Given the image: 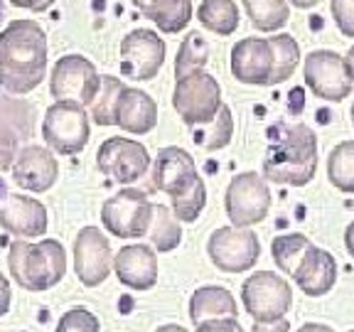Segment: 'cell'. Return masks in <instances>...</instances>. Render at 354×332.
Masks as SVG:
<instances>
[{"label": "cell", "mask_w": 354, "mask_h": 332, "mask_svg": "<svg viewBox=\"0 0 354 332\" xmlns=\"http://www.w3.org/2000/svg\"><path fill=\"white\" fill-rule=\"evenodd\" d=\"M47 72V37L39 22L12 20L0 33V84L10 94H30Z\"/></svg>", "instance_id": "cell-1"}, {"label": "cell", "mask_w": 354, "mask_h": 332, "mask_svg": "<svg viewBox=\"0 0 354 332\" xmlns=\"http://www.w3.org/2000/svg\"><path fill=\"white\" fill-rule=\"evenodd\" d=\"M317 170V136L305 123L273 128L271 148L263 158V180L305 187Z\"/></svg>", "instance_id": "cell-2"}, {"label": "cell", "mask_w": 354, "mask_h": 332, "mask_svg": "<svg viewBox=\"0 0 354 332\" xmlns=\"http://www.w3.org/2000/svg\"><path fill=\"white\" fill-rule=\"evenodd\" d=\"M8 268L17 286L30 293L50 290L66 273L64 246L57 239H42L37 243L15 239L8 251Z\"/></svg>", "instance_id": "cell-3"}, {"label": "cell", "mask_w": 354, "mask_h": 332, "mask_svg": "<svg viewBox=\"0 0 354 332\" xmlns=\"http://www.w3.org/2000/svg\"><path fill=\"white\" fill-rule=\"evenodd\" d=\"M243 308L259 325H271L286 317L293 305V288L273 271L251 273L241 286Z\"/></svg>", "instance_id": "cell-4"}, {"label": "cell", "mask_w": 354, "mask_h": 332, "mask_svg": "<svg viewBox=\"0 0 354 332\" xmlns=\"http://www.w3.org/2000/svg\"><path fill=\"white\" fill-rule=\"evenodd\" d=\"M172 106H175L177 116L183 118L185 126H205L224 106L221 104L219 82L207 72H197L185 79H177L175 94H172Z\"/></svg>", "instance_id": "cell-5"}, {"label": "cell", "mask_w": 354, "mask_h": 332, "mask_svg": "<svg viewBox=\"0 0 354 332\" xmlns=\"http://www.w3.org/2000/svg\"><path fill=\"white\" fill-rule=\"evenodd\" d=\"M153 205L145 192L126 187L118 194L109 197L101 207V224L106 232L118 239H140L148 237Z\"/></svg>", "instance_id": "cell-6"}, {"label": "cell", "mask_w": 354, "mask_h": 332, "mask_svg": "<svg viewBox=\"0 0 354 332\" xmlns=\"http://www.w3.org/2000/svg\"><path fill=\"white\" fill-rule=\"evenodd\" d=\"M224 207H227V216L232 221V227L236 229L254 227V224L263 221L268 210H271V190H268V183L261 175H256V172L234 175L227 187Z\"/></svg>", "instance_id": "cell-7"}, {"label": "cell", "mask_w": 354, "mask_h": 332, "mask_svg": "<svg viewBox=\"0 0 354 332\" xmlns=\"http://www.w3.org/2000/svg\"><path fill=\"white\" fill-rule=\"evenodd\" d=\"M88 116L84 106L55 101L42 121V138L59 155H77L88 143Z\"/></svg>", "instance_id": "cell-8"}, {"label": "cell", "mask_w": 354, "mask_h": 332, "mask_svg": "<svg viewBox=\"0 0 354 332\" xmlns=\"http://www.w3.org/2000/svg\"><path fill=\"white\" fill-rule=\"evenodd\" d=\"M101 89V77L94 62L82 55H66L55 64L50 74V91L55 101H66L77 106H91Z\"/></svg>", "instance_id": "cell-9"}, {"label": "cell", "mask_w": 354, "mask_h": 332, "mask_svg": "<svg viewBox=\"0 0 354 332\" xmlns=\"http://www.w3.org/2000/svg\"><path fill=\"white\" fill-rule=\"evenodd\" d=\"M207 254L221 273H246L261 259V241L251 229L219 227L207 241Z\"/></svg>", "instance_id": "cell-10"}, {"label": "cell", "mask_w": 354, "mask_h": 332, "mask_svg": "<svg viewBox=\"0 0 354 332\" xmlns=\"http://www.w3.org/2000/svg\"><path fill=\"white\" fill-rule=\"evenodd\" d=\"M96 167L101 175H106L113 183L133 185L148 172L150 153L138 140L113 136L101 143L99 153H96Z\"/></svg>", "instance_id": "cell-11"}, {"label": "cell", "mask_w": 354, "mask_h": 332, "mask_svg": "<svg viewBox=\"0 0 354 332\" xmlns=\"http://www.w3.org/2000/svg\"><path fill=\"white\" fill-rule=\"evenodd\" d=\"M305 84L317 99L344 101L352 94V77L344 57L332 50H313L305 57Z\"/></svg>", "instance_id": "cell-12"}, {"label": "cell", "mask_w": 354, "mask_h": 332, "mask_svg": "<svg viewBox=\"0 0 354 332\" xmlns=\"http://www.w3.org/2000/svg\"><path fill=\"white\" fill-rule=\"evenodd\" d=\"M121 74L133 82H150L165 64V42L153 30H131L121 39Z\"/></svg>", "instance_id": "cell-13"}, {"label": "cell", "mask_w": 354, "mask_h": 332, "mask_svg": "<svg viewBox=\"0 0 354 332\" xmlns=\"http://www.w3.org/2000/svg\"><path fill=\"white\" fill-rule=\"evenodd\" d=\"M113 251L99 227L79 229L74 239V273L86 288H96L111 276Z\"/></svg>", "instance_id": "cell-14"}, {"label": "cell", "mask_w": 354, "mask_h": 332, "mask_svg": "<svg viewBox=\"0 0 354 332\" xmlns=\"http://www.w3.org/2000/svg\"><path fill=\"white\" fill-rule=\"evenodd\" d=\"M153 187L160 190V192L170 194L172 197H180L187 190H192L197 185V180H202L197 172V163L185 148H177V145H167L158 153L153 163Z\"/></svg>", "instance_id": "cell-15"}, {"label": "cell", "mask_w": 354, "mask_h": 332, "mask_svg": "<svg viewBox=\"0 0 354 332\" xmlns=\"http://www.w3.org/2000/svg\"><path fill=\"white\" fill-rule=\"evenodd\" d=\"M0 227L17 239H35L47 232V210L39 199L6 192L0 202Z\"/></svg>", "instance_id": "cell-16"}, {"label": "cell", "mask_w": 354, "mask_h": 332, "mask_svg": "<svg viewBox=\"0 0 354 332\" xmlns=\"http://www.w3.org/2000/svg\"><path fill=\"white\" fill-rule=\"evenodd\" d=\"M57 177H59V163L52 150L39 145L22 148L12 163V183L28 192H47L55 187Z\"/></svg>", "instance_id": "cell-17"}, {"label": "cell", "mask_w": 354, "mask_h": 332, "mask_svg": "<svg viewBox=\"0 0 354 332\" xmlns=\"http://www.w3.org/2000/svg\"><path fill=\"white\" fill-rule=\"evenodd\" d=\"M273 72V50L271 42L263 37L239 39L232 50V74L241 84L268 86Z\"/></svg>", "instance_id": "cell-18"}, {"label": "cell", "mask_w": 354, "mask_h": 332, "mask_svg": "<svg viewBox=\"0 0 354 332\" xmlns=\"http://www.w3.org/2000/svg\"><path fill=\"white\" fill-rule=\"evenodd\" d=\"M113 273L131 290H150L158 283V254L145 243H128L113 256Z\"/></svg>", "instance_id": "cell-19"}, {"label": "cell", "mask_w": 354, "mask_h": 332, "mask_svg": "<svg viewBox=\"0 0 354 332\" xmlns=\"http://www.w3.org/2000/svg\"><path fill=\"white\" fill-rule=\"evenodd\" d=\"M293 281L310 298L327 295L337 283V261H335V256L330 251L313 246L303 259V264L298 266Z\"/></svg>", "instance_id": "cell-20"}, {"label": "cell", "mask_w": 354, "mask_h": 332, "mask_svg": "<svg viewBox=\"0 0 354 332\" xmlns=\"http://www.w3.org/2000/svg\"><path fill=\"white\" fill-rule=\"evenodd\" d=\"M116 126L131 136H145L158 126V104L140 89L126 86L116 106Z\"/></svg>", "instance_id": "cell-21"}, {"label": "cell", "mask_w": 354, "mask_h": 332, "mask_svg": "<svg viewBox=\"0 0 354 332\" xmlns=\"http://www.w3.org/2000/svg\"><path fill=\"white\" fill-rule=\"evenodd\" d=\"M236 298L221 286L197 288L189 298V320L194 325L207 320H219V317H236Z\"/></svg>", "instance_id": "cell-22"}, {"label": "cell", "mask_w": 354, "mask_h": 332, "mask_svg": "<svg viewBox=\"0 0 354 332\" xmlns=\"http://www.w3.org/2000/svg\"><path fill=\"white\" fill-rule=\"evenodd\" d=\"M140 15L153 20L158 30L175 35L185 30L192 20V3L189 0H131Z\"/></svg>", "instance_id": "cell-23"}, {"label": "cell", "mask_w": 354, "mask_h": 332, "mask_svg": "<svg viewBox=\"0 0 354 332\" xmlns=\"http://www.w3.org/2000/svg\"><path fill=\"white\" fill-rule=\"evenodd\" d=\"M0 126L12 131L20 140H30L37 126V111L22 96L0 94Z\"/></svg>", "instance_id": "cell-24"}, {"label": "cell", "mask_w": 354, "mask_h": 332, "mask_svg": "<svg viewBox=\"0 0 354 332\" xmlns=\"http://www.w3.org/2000/svg\"><path fill=\"white\" fill-rule=\"evenodd\" d=\"M148 239L153 243V249L158 254H167L175 251L183 243V229H180V219L172 214L170 207L165 205H153V219H150Z\"/></svg>", "instance_id": "cell-25"}, {"label": "cell", "mask_w": 354, "mask_h": 332, "mask_svg": "<svg viewBox=\"0 0 354 332\" xmlns=\"http://www.w3.org/2000/svg\"><path fill=\"white\" fill-rule=\"evenodd\" d=\"M315 243L310 241L305 234H281L271 241V256L276 261L278 271L286 273V276L293 278L298 266L303 264V259L308 256V251L313 249Z\"/></svg>", "instance_id": "cell-26"}, {"label": "cell", "mask_w": 354, "mask_h": 332, "mask_svg": "<svg viewBox=\"0 0 354 332\" xmlns=\"http://www.w3.org/2000/svg\"><path fill=\"white\" fill-rule=\"evenodd\" d=\"M197 20L209 33L229 37L236 33L241 17H239V8L234 0H202V6L197 8Z\"/></svg>", "instance_id": "cell-27"}, {"label": "cell", "mask_w": 354, "mask_h": 332, "mask_svg": "<svg viewBox=\"0 0 354 332\" xmlns=\"http://www.w3.org/2000/svg\"><path fill=\"white\" fill-rule=\"evenodd\" d=\"M234 136V116L229 106H221L219 113L212 118L205 126L192 128V140L199 145L202 150H221L232 143Z\"/></svg>", "instance_id": "cell-28"}, {"label": "cell", "mask_w": 354, "mask_h": 332, "mask_svg": "<svg viewBox=\"0 0 354 332\" xmlns=\"http://www.w3.org/2000/svg\"><path fill=\"white\" fill-rule=\"evenodd\" d=\"M268 42L273 50V72L268 86H276L295 74V66L300 64V44L295 42L293 35H276V37H268Z\"/></svg>", "instance_id": "cell-29"}, {"label": "cell", "mask_w": 354, "mask_h": 332, "mask_svg": "<svg viewBox=\"0 0 354 332\" xmlns=\"http://www.w3.org/2000/svg\"><path fill=\"white\" fill-rule=\"evenodd\" d=\"M327 180L339 192L354 194V140H342L330 150L327 158Z\"/></svg>", "instance_id": "cell-30"}, {"label": "cell", "mask_w": 354, "mask_h": 332, "mask_svg": "<svg viewBox=\"0 0 354 332\" xmlns=\"http://www.w3.org/2000/svg\"><path fill=\"white\" fill-rule=\"evenodd\" d=\"M126 84L118 77H111V74H101V89L96 99L91 101V118H94L96 126H116V106L121 99Z\"/></svg>", "instance_id": "cell-31"}, {"label": "cell", "mask_w": 354, "mask_h": 332, "mask_svg": "<svg viewBox=\"0 0 354 332\" xmlns=\"http://www.w3.org/2000/svg\"><path fill=\"white\" fill-rule=\"evenodd\" d=\"M251 25L261 33H276L290 17V8L286 0H243Z\"/></svg>", "instance_id": "cell-32"}, {"label": "cell", "mask_w": 354, "mask_h": 332, "mask_svg": "<svg viewBox=\"0 0 354 332\" xmlns=\"http://www.w3.org/2000/svg\"><path fill=\"white\" fill-rule=\"evenodd\" d=\"M207 57H209V44L199 33H189L183 39L180 50H177V62H175V77L185 79L189 74L205 72Z\"/></svg>", "instance_id": "cell-33"}, {"label": "cell", "mask_w": 354, "mask_h": 332, "mask_svg": "<svg viewBox=\"0 0 354 332\" xmlns=\"http://www.w3.org/2000/svg\"><path fill=\"white\" fill-rule=\"evenodd\" d=\"M205 205H207L205 180H197V185H194L192 190H187V192L180 194V197H172V214H175L180 221L192 224V221L199 219Z\"/></svg>", "instance_id": "cell-34"}, {"label": "cell", "mask_w": 354, "mask_h": 332, "mask_svg": "<svg viewBox=\"0 0 354 332\" xmlns=\"http://www.w3.org/2000/svg\"><path fill=\"white\" fill-rule=\"evenodd\" d=\"M55 332H101V322L88 308H72L59 317Z\"/></svg>", "instance_id": "cell-35"}, {"label": "cell", "mask_w": 354, "mask_h": 332, "mask_svg": "<svg viewBox=\"0 0 354 332\" xmlns=\"http://www.w3.org/2000/svg\"><path fill=\"white\" fill-rule=\"evenodd\" d=\"M335 25L344 37H354V0H330Z\"/></svg>", "instance_id": "cell-36"}, {"label": "cell", "mask_w": 354, "mask_h": 332, "mask_svg": "<svg viewBox=\"0 0 354 332\" xmlns=\"http://www.w3.org/2000/svg\"><path fill=\"white\" fill-rule=\"evenodd\" d=\"M20 143H22V140L17 138L15 133L0 126V170H8V167H12L17 153L22 150Z\"/></svg>", "instance_id": "cell-37"}, {"label": "cell", "mask_w": 354, "mask_h": 332, "mask_svg": "<svg viewBox=\"0 0 354 332\" xmlns=\"http://www.w3.org/2000/svg\"><path fill=\"white\" fill-rule=\"evenodd\" d=\"M194 332H246L236 317H219V320L199 322Z\"/></svg>", "instance_id": "cell-38"}, {"label": "cell", "mask_w": 354, "mask_h": 332, "mask_svg": "<svg viewBox=\"0 0 354 332\" xmlns=\"http://www.w3.org/2000/svg\"><path fill=\"white\" fill-rule=\"evenodd\" d=\"M10 300H12L10 283H8V278L0 273V317L8 315V310H10Z\"/></svg>", "instance_id": "cell-39"}, {"label": "cell", "mask_w": 354, "mask_h": 332, "mask_svg": "<svg viewBox=\"0 0 354 332\" xmlns=\"http://www.w3.org/2000/svg\"><path fill=\"white\" fill-rule=\"evenodd\" d=\"M10 3L15 8H25V10H35V12H42L55 6V0H10Z\"/></svg>", "instance_id": "cell-40"}, {"label": "cell", "mask_w": 354, "mask_h": 332, "mask_svg": "<svg viewBox=\"0 0 354 332\" xmlns=\"http://www.w3.org/2000/svg\"><path fill=\"white\" fill-rule=\"evenodd\" d=\"M251 332H290V322H288L286 317L278 322H271V325H259V322H254Z\"/></svg>", "instance_id": "cell-41"}, {"label": "cell", "mask_w": 354, "mask_h": 332, "mask_svg": "<svg viewBox=\"0 0 354 332\" xmlns=\"http://www.w3.org/2000/svg\"><path fill=\"white\" fill-rule=\"evenodd\" d=\"M298 332H335L330 325H322V322H305L298 327Z\"/></svg>", "instance_id": "cell-42"}, {"label": "cell", "mask_w": 354, "mask_h": 332, "mask_svg": "<svg viewBox=\"0 0 354 332\" xmlns=\"http://www.w3.org/2000/svg\"><path fill=\"white\" fill-rule=\"evenodd\" d=\"M344 246H347L349 256L354 259V221H349V227L344 229Z\"/></svg>", "instance_id": "cell-43"}, {"label": "cell", "mask_w": 354, "mask_h": 332, "mask_svg": "<svg viewBox=\"0 0 354 332\" xmlns=\"http://www.w3.org/2000/svg\"><path fill=\"white\" fill-rule=\"evenodd\" d=\"M344 64H347V72H349V77H352V82H354V44L349 47L347 55H344Z\"/></svg>", "instance_id": "cell-44"}, {"label": "cell", "mask_w": 354, "mask_h": 332, "mask_svg": "<svg viewBox=\"0 0 354 332\" xmlns=\"http://www.w3.org/2000/svg\"><path fill=\"white\" fill-rule=\"evenodd\" d=\"M295 8H303V10H308V8H315L317 3H322V0H290Z\"/></svg>", "instance_id": "cell-45"}, {"label": "cell", "mask_w": 354, "mask_h": 332, "mask_svg": "<svg viewBox=\"0 0 354 332\" xmlns=\"http://www.w3.org/2000/svg\"><path fill=\"white\" fill-rule=\"evenodd\" d=\"M155 332H187L183 325H162V327H158Z\"/></svg>", "instance_id": "cell-46"}, {"label": "cell", "mask_w": 354, "mask_h": 332, "mask_svg": "<svg viewBox=\"0 0 354 332\" xmlns=\"http://www.w3.org/2000/svg\"><path fill=\"white\" fill-rule=\"evenodd\" d=\"M0 20H3V3H0Z\"/></svg>", "instance_id": "cell-47"}, {"label": "cell", "mask_w": 354, "mask_h": 332, "mask_svg": "<svg viewBox=\"0 0 354 332\" xmlns=\"http://www.w3.org/2000/svg\"><path fill=\"white\" fill-rule=\"evenodd\" d=\"M352 126H354V104H352Z\"/></svg>", "instance_id": "cell-48"}, {"label": "cell", "mask_w": 354, "mask_h": 332, "mask_svg": "<svg viewBox=\"0 0 354 332\" xmlns=\"http://www.w3.org/2000/svg\"><path fill=\"white\" fill-rule=\"evenodd\" d=\"M349 332H354V330H349Z\"/></svg>", "instance_id": "cell-49"}]
</instances>
